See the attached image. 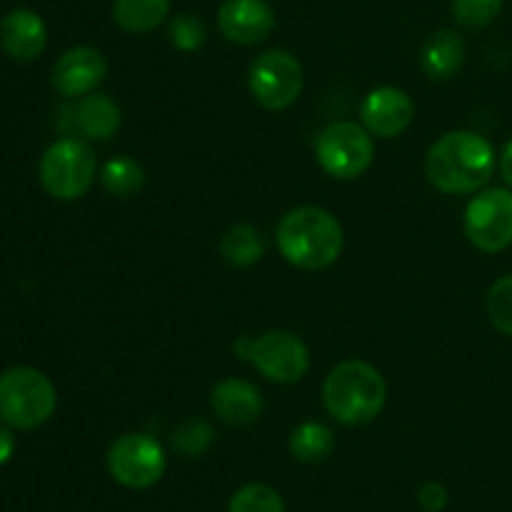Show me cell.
Instances as JSON below:
<instances>
[{
	"instance_id": "cell-1",
	"label": "cell",
	"mask_w": 512,
	"mask_h": 512,
	"mask_svg": "<svg viewBox=\"0 0 512 512\" xmlns=\"http://www.w3.org/2000/svg\"><path fill=\"white\" fill-rule=\"evenodd\" d=\"M498 168V155L488 138L473 130H450L430 145L425 175L445 195H470L488 185Z\"/></svg>"
},
{
	"instance_id": "cell-2",
	"label": "cell",
	"mask_w": 512,
	"mask_h": 512,
	"mask_svg": "<svg viewBox=\"0 0 512 512\" xmlns=\"http://www.w3.org/2000/svg\"><path fill=\"white\" fill-rule=\"evenodd\" d=\"M280 255L300 270H325L340 258L345 245L343 225L320 205L288 210L275 228Z\"/></svg>"
},
{
	"instance_id": "cell-3",
	"label": "cell",
	"mask_w": 512,
	"mask_h": 512,
	"mask_svg": "<svg viewBox=\"0 0 512 512\" xmlns=\"http://www.w3.org/2000/svg\"><path fill=\"white\" fill-rule=\"evenodd\" d=\"M388 385L383 373L365 360L338 363L323 383V405L333 420L345 428L368 425L383 413Z\"/></svg>"
},
{
	"instance_id": "cell-4",
	"label": "cell",
	"mask_w": 512,
	"mask_h": 512,
	"mask_svg": "<svg viewBox=\"0 0 512 512\" xmlns=\"http://www.w3.org/2000/svg\"><path fill=\"white\" fill-rule=\"evenodd\" d=\"M58 393L45 373L18 365L0 373V423L13 430L40 428L53 418Z\"/></svg>"
},
{
	"instance_id": "cell-5",
	"label": "cell",
	"mask_w": 512,
	"mask_h": 512,
	"mask_svg": "<svg viewBox=\"0 0 512 512\" xmlns=\"http://www.w3.org/2000/svg\"><path fill=\"white\" fill-rule=\"evenodd\" d=\"M38 178L45 193L55 200H80L98 178L95 150L80 138H60L43 153Z\"/></svg>"
},
{
	"instance_id": "cell-6",
	"label": "cell",
	"mask_w": 512,
	"mask_h": 512,
	"mask_svg": "<svg viewBox=\"0 0 512 512\" xmlns=\"http://www.w3.org/2000/svg\"><path fill=\"white\" fill-rule=\"evenodd\" d=\"M235 358L248 360L263 378L280 385H293L303 380L310 370V350L290 330H268L258 338L245 335L235 340Z\"/></svg>"
},
{
	"instance_id": "cell-7",
	"label": "cell",
	"mask_w": 512,
	"mask_h": 512,
	"mask_svg": "<svg viewBox=\"0 0 512 512\" xmlns=\"http://www.w3.org/2000/svg\"><path fill=\"white\" fill-rule=\"evenodd\" d=\"M315 158L330 178L355 180L373 165L375 138L363 128V123L340 120L318 135Z\"/></svg>"
},
{
	"instance_id": "cell-8",
	"label": "cell",
	"mask_w": 512,
	"mask_h": 512,
	"mask_svg": "<svg viewBox=\"0 0 512 512\" xmlns=\"http://www.w3.org/2000/svg\"><path fill=\"white\" fill-rule=\"evenodd\" d=\"M248 85L265 110H288L303 93V65L290 50H265L250 63Z\"/></svg>"
},
{
	"instance_id": "cell-9",
	"label": "cell",
	"mask_w": 512,
	"mask_h": 512,
	"mask_svg": "<svg viewBox=\"0 0 512 512\" xmlns=\"http://www.w3.org/2000/svg\"><path fill=\"white\" fill-rule=\"evenodd\" d=\"M165 450L145 433H125L110 445L108 470L115 483L130 490H148L165 475Z\"/></svg>"
},
{
	"instance_id": "cell-10",
	"label": "cell",
	"mask_w": 512,
	"mask_h": 512,
	"mask_svg": "<svg viewBox=\"0 0 512 512\" xmlns=\"http://www.w3.org/2000/svg\"><path fill=\"white\" fill-rule=\"evenodd\" d=\"M465 235L480 253H503L512 245V190H478L465 208Z\"/></svg>"
},
{
	"instance_id": "cell-11",
	"label": "cell",
	"mask_w": 512,
	"mask_h": 512,
	"mask_svg": "<svg viewBox=\"0 0 512 512\" xmlns=\"http://www.w3.org/2000/svg\"><path fill=\"white\" fill-rule=\"evenodd\" d=\"M415 118L413 98L403 88L380 85L360 103V123L373 138L390 140L403 135Z\"/></svg>"
},
{
	"instance_id": "cell-12",
	"label": "cell",
	"mask_w": 512,
	"mask_h": 512,
	"mask_svg": "<svg viewBox=\"0 0 512 512\" xmlns=\"http://www.w3.org/2000/svg\"><path fill=\"white\" fill-rule=\"evenodd\" d=\"M105 75H108L105 55L93 45H75L55 60L50 80L63 98H83L98 90Z\"/></svg>"
},
{
	"instance_id": "cell-13",
	"label": "cell",
	"mask_w": 512,
	"mask_h": 512,
	"mask_svg": "<svg viewBox=\"0 0 512 512\" xmlns=\"http://www.w3.org/2000/svg\"><path fill=\"white\" fill-rule=\"evenodd\" d=\"M275 10L268 0H225L218 8V28L235 45H258L273 35Z\"/></svg>"
},
{
	"instance_id": "cell-14",
	"label": "cell",
	"mask_w": 512,
	"mask_h": 512,
	"mask_svg": "<svg viewBox=\"0 0 512 512\" xmlns=\"http://www.w3.org/2000/svg\"><path fill=\"white\" fill-rule=\"evenodd\" d=\"M48 28L30 8H15L0 20V48L18 63H33L45 53Z\"/></svg>"
},
{
	"instance_id": "cell-15",
	"label": "cell",
	"mask_w": 512,
	"mask_h": 512,
	"mask_svg": "<svg viewBox=\"0 0 512 512\" xmlns=\"http://www.w3.org/2000/svg\"><path fill=\"white\" fill-rule=\"evenodd\" d=\"M210 410L225 425H253L263 418V393L243 378H225L210 393Z\"/></svg>"
},
{
	"instance_id": "cell-16",
	"label": "cell",
	"mask_w": 512,
	"mask_h": 512,
	"mask_svg": "<svg viewBox=\"0 0 512 512\" xmlns=\"http://www.w3.org/2000/svg\"><path fill=\"white\" fill-rule=\"evenodd\" d=\"M465 63V40L455 30H435L420 50V68L430 80H453Z\"/></svg>"
},
{
	"instance_id": "cell-17",
	"label": "cell",
	"mask_w": 512,
	"mask_h": 512,
	"mask_svg": "<svg viewBox=\"0 0 512 512\" xmlns=\"http://www.w3.org/2000/svg\"><path fill=\"white\" fill-rule=\"evenodd\" d=\"M120 123V105L108 93L93 90L75 105V128L88 140H110L120 130Z\"/></svg>"
},
{
	"instance_id": "cell-18",
	"label": "cell",
	"mask_w": 512,
	"mask_h": 512,
	"mask_svg": "<svg viewBox=\"0 0 512 512\" xmlns=\"http://www.w3.org/2000/svg\"><path fill=\"white\" fill-rule=\"evenodd\" d=\"M168 15L170 0H113V20L125 33H153Z\"/></svg>"
},
{
	"instance_id": "cell-19",
	"label": "cell",
	"mask_w": 512,
	"mask_h": 512,
	"mask_svg": "<svg viewBox=\"0 0 512 512\" xmlns=\"http://www.w3.org/2000/svg\"><path fill=\"white\" fill-rule=\"evenodd\" d=\"M265 250H268V245H265L260 228L248 223L230 225L220 238V255L233 268H253L255 263L263 260Z\"/></svg>"
},
{
	"instance_id": "cell-20",
	"label": "cell",
	"mask_w": 512,
	"mask_h": 512,
	"mask_svg": "<svg viewBox=\"0 0 512 512\" xmlns=\"http://www.w3.org/2000/svg\"><path fill=\"white\" fill-rule=\"evenodd\" d=\"M288 448L290 455L295 460H300V463H320V460H325L333 453L335 435L328 425L308 420V423H300L290 433Z\"/></svg>"
},
{
	"instance_id": "cell-21",
	"label": "cell",
	"mask_w": 512,
	"mask_h": 512,
	"mask_svg": "<svg viewBox=\"0 0 512 512\" xmlns=\"http://www.w3.org/2000/svg\"><path fill=\"white\" fill-rule=\"evenodd\" d=\"M100 183L115 198H133L143 190L145 170L138 160L128 158V155H118V158H110L100 168Z\"/></svg>"
},
{
	"instance_id": "cell-22",
	"label": "cell",
	"mask_w": 512,
	"mask_h": 512,
	"mask_svg": "<svg viewBox=\"0 0 512 512\" xmlns=\"http://www.w3.org/2000/svg\"><path fill=\"white\" fill-rule=\"evenodd\" d=\"M215 443V430L203 418H185L170 433V450L183 458H203Z\"/></svg>"
},
{
	"instance_id": "cell-23",
	"label": "cell",
	"mask_w": 512,
	"mask_h": 512,
	"mask_svg": "<svg viewBox=\"0 0 512 512\" xmlns=\"http://www.w3.org/2000/svg\"><path fill=\"white\" fill-rule=\"evenodd\" d=\"M228 512H285V503L270 485L250 483L230 498Z\"/></svg>"
},
{
	"instance_id": "cell-24",
	"label": "cell",
	"mask_w": 512,
	"mask_h": 512,
	"mask_svg": "<svg viewBox=\"0 0 512 512\" xmlns=\"http://www.w3.org/2000/svg\"><path fill=\"white\" fill-rule=\"evenodd\" d=\"M488 318L503 335L512 338V275H503L495 280L485 298Z\"/></svg>"
},
{
	"instance_id": "cell-25",
	"label": "cell",
	"mask_w": 512,
	"mask_h": 512,
	"mask_svg": "<svg viewBox=\"0 0 512 512\" xmlns=\"http://www.w3.org/2000/svg\"><path fill=\"white\" fill-rule=\"evenodd\" d=\"M168 38L180 53H195L205 43V23L193 13H178L168 23Z\"/></svg>"
},
{
	"instance_id": "cell-26",
	"label": "cell",
	"mask_w": 512,
	"mask_h": 512,
	"mask_svg": "<svg viewBox=\"0 0 512 512\" xmlns=\"http://www.w3.org/2000/svg\"><path fill=\"white\" fill-rule=\"evenodd\" d=\"M503 10V0H453L455 23L468 30L485 28Z\"/></svg>"
},
{
	"instance_id": "cell-27",
	"label": "cell",
	"mask_w": 512,
	"mask_h": 512,
	"mask_svg": "<svg viewBox=\"0 0 512 512\" xmlns=\"http://www.w3.org/2000/svg\"><path fill=\"white\" fill-rule=\"evenodd\" d=\"M420 505L428 512H440L448 505V490L440 483H425L418 493Z\"/></svg>"
},
{
	"instance_id": "cell-28",
	"label": "cell",
	"mask_w": 512,
	"mask_h": 512,
	"mask_svg": "<svg viewBox=\"0 0 512 512\" xmlns=\"http://www.w3.org/2000/svg\"><path fill=\"white\" fill-rule=\"evenodd\" d=\"M13 453H15L13 433H10L8 425H0V468L13 458Z\"/></svg>"
},
{
	"instance_id": "cell-29",
	"label": "cell",
	"mask_w": 512,
	"mask_h": 512,
	"mask_svg": "<svg viewBox=\"0 0 512 512\" xmlns=\"http://www.w3.org/2000/svg\"><path fill=\"white\" fill-rule=\"evenodd\" d=\"M500 175H503L505 183L512 188V140L505 145L503 153H500Z\"/></svg>"
}]
</instances>
